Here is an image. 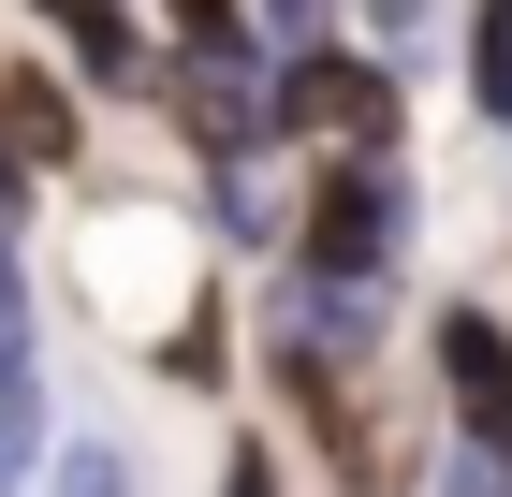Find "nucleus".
Wrapping results in <instances>:
<instances>
[{
	"label": "nucleus",
	"instance_id": "nucleus-1",
	"mask_svg": "<svg viewBox=\"0 0 512 497\" xmlns=\"http://www.w3.org/2000/svg\"><path fill=\"white\" fill-rule=\"evenodd\" d=\"M395 249H410V176L395 161H352L337 191L308 205V278H337V293H381Z\"/></svg>",
	"mask_w": 512,
	"mask_h": 497
},
{
	"label": "nucleus",
	"instance_id": "nucleus-2",
	"mask_svg": "<svg viewBox=\"0 0 512 497\" xmlns=\"http://www.w3.org/2000/svg\"><path fill=\"white\" fill-rule=\"evenodd\" d=\"M161 103L191 117V147H205V161H249V147H264V117H278V88L249 74V44H191V59L161 74Z\"/></svg>",
	"mask_w": 512,
	"mask_h": 497
},
{
	"label": "nucleus",
	"instance_id": "nucleus-3",
	"mask_svg": "<svg viewBox=\"0 0 512 497\" xmlns=\"http://www.w3.org/2000/svg\"><path fill=\"white\" fill-rule=\"evenodd\" d=\"M278 132H352V147H395V74H366V59H293V74H278Z\"/></svg>",
	"mask_w": 512,
	"mask_h": 497
},
{
	"label": "nucleus",
	"instance_id": "nucleus-4",
	"mask_svg": "<svg viewBox=\"0 0 512 497\" xmlns=\"http://www.w3.org/2000/svg\"><path fill=\"white\" fill-rule=\"evenodd\" d=\"M439 381H454L469 439H498V454H512V337L483 322V307H454V322H439Z\"/></svg>",
	"mask_w": 512,
	"mask_h": 497
},
{
	"label": "nucleus",
	"instance_id": "nucleus-5",
	"mask_svg": "<svg viewBox=\"0 0 512 497\" xmlns=\"http://www.w3.org/2000/svg\"><path fill=\"white\" fill-rule=\"evenodd\" d=\"M30 410H44V366H30V293H15V249H0V497L30 483Z\"/></svg>",
	"mask_w": 512,
	"mask_h": 497
},
{
	"label": "nucleus",
	"instance_id": "nucleus-6",
	"mask_svg": "<svg viewBox=\"0 0 512 497\" xmlns=\"http://www.w3.org/2000/svg\"><path fill=\"white\" fill-rule=\"evenodd\" d=\"M74 161V103L44 74H0V191H30V176H59Z\"/></svg>",
	"mask_w": 512,
	"mask_h": 497
},
{
	"label": "nucleus",
	"instance_id": "nucleus-7",
	"mask_svg": "<svg viewBox=\"0 0 512 497\" xmlns=\"http://www.w3.org/2000/svg\"><path fill=\"white\" fill-rule=\"evenodd\" d=\"M30 15H59V44H74L103 88H118V74H147V44H132V15H118V0H30Z\"/></svg>",
	"mask_w": 512,
	"mask_h": 497
},
{
	"label": "nucleus",
	"instance_id": "nucleus-8",
	"mask_svg": "<svg viewBox=\"0 0 512 497\" xmlns=\"http://www.w3.org/2000/svg\"><path fill=\"white\" fill-rule=\"evenodd\" d=\"M469 103L512 117V0H483V15H469Z\"/></svg>",
	"mask_w": 512,
	"mask_h": 497
},
{
	"label": "nucleus",
	"instance_id": "nucleus-9",
	"mask_svg": "<svg viewBox=\"0 0 512 497\" xmlns=\"http://www.w3.org/2000/svg\"><path fill=\"white\" fill-rule=\"evenodd\" d=\"M59 497H132V483H118V454H59Z\"/></svg>",
	"mask_w": 512,
	"mask_h": 497
},
{
	"label": "nucleus",
	"instance_id": "nucleus-10",
	"mask_svg": "<svg viewBox=\"0 0 512 497\" xmlns=\"http://www.w3.org/2000/svg\"><path fill=\"white\" fill-rule=\"evenodd\" d=\"M235 497H278V483H264V454H235Z\"/></svg>",
	"mask_w": 512,
	"mask_h": 497
}]
</instances>
